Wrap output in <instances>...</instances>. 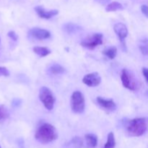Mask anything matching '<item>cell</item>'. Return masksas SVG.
Returning a JSON list of instances; mask_svg holds the SVG:
<instances>
[{
    "mask_svg": "<svg viewBox=\"0 0 148 148\" xmlns=\"http://www.w3.org/2000/svg\"><path fill=\"white\" fill-rule=\"evenodd\" d=\"M147 119L135 118L126 120L124 127L127 134L132 137H140L147 131Z\"/></svg>",
    "mask_w": 148,
    "mask_h": 148,
    "instance_id": "6da1fadb",
    "label": "cell"
},
{
    "mask_svg": "<svg viewBox=\"0 0 148 148\" xmlns=\"http://www.w3.org/2000/svg\"><path fill=\"white\" fill-rule=\"evenodd\" d=\"M58 137L57 131L53 125L48 123L39 127L35 134V138L42 144H48L54 141Z\"/></svg>",
    "mask_w": 148,
    "mask_h": 148,
    "instance_id": "7a4b0ae2",
    "label": "cell"
},
{
    "mask_svg": "<svg viewBox=\"0 0 148 148\" xmlns=\"http://www.w3.org/2000/svg\"><path fill=\"white\" fill-rule=\"evenodd\" d=\"M123 86L132 91H137L140 88V82L134 74L127 69H123L121 75Z\"/></svg>",
    "mask_w": 148,
    "mask_h": 148,
    "instance_id": "3957f363",
    "label": "cell"
},
{
    "mask_svg": "<svg viewBox=\"0 0 148 148\" xmlns=\"http://www.w3.org/2000/svg\"><path fill=\"white\" fill-rule=\"evenodd\" d=\"M39 98L45 108L49 111H51L55 103V98L51 90L47 87L43 86L39 90Z\"/></svg>",
    "mask_w": 148,
    "mask_h": 148,
    "instance_id": "277c9868",
    "label": "cell"
},
{
    "mask_svg": "<svg viewBox=\"0 0 148 148\" xmlns=\"http://www.w3.org/2000/svg\"><path fill=\"white\" fill-rule=\"evenodd\" d=\"M71 108L75 114H82L85 110V103L84 95L80 91H75L70 100Z\"/></svg>",
    "mask_w": 148,
    "mask_h": 148,
    "instance_id": "5b68a950",
    "label": "cell"
},
{
    "mask_svg": "<svg viewBox=\"0 0 148 148\" xmlns=\"http://www.w3.org/2000/svg\"><path fill=\"white\" fill-rule=\"evenodd\" d=\"M103 43V34L100 33H93L91 36L86 38L81 42L82 47L88 49H93Z\"/></svg>",
    "mask_w": 148,
    "mask_h": 148,
    "instance_id": "8992f818",
    "label": "cell"
},
{
    "mask_svg": "<svg viewBox=\"0 0 148 148\" xmlns=\"http://www.w3.org/2000/svg\"><path fill=\"white\" fill-rule=\"evenodd\" d=\"M114 30L116 36H118L119 39L121 41L122 46L126 49V43L124 40H125V38L128 36V30H127V26L121 23H116L114 25Z\"/></svg>",
    "mask_w": 148,
    "mask_h": 148,
    "instance_id": "52a82bcc",
    "label": "cell"
},
{
    "mask_svg": "<svg viewBox=\"0 0 148 148\" xmlns=\"http://www.w3.org/2000/svg\"><path fill=\"white\" fill-rule=\"evenodd\" d=\"M82 82L89 87H96L101 84V77L98 72H92L82 78Z\"/></svg>",
    "mask_w": 148,
    "mask_h": 148,
    "instance_id": "ba28073f",
    "label": "cell"
},
{
    "mask_svg": "<svg viewBox=\"0 0 148 148\" xmlns=\"http://www.w3.org/2000/svg\"><path fill=\"white\" fill-rule=\"evenodd\" d=\"M28 34L37 40H45L49 38L51 36V33L49 30L40 27H33L29 30Z\"/></svg>",
    "mask_w": 148,
    "mask_h": 148,
    "instance_id": "9c48e42d",
    "label": "cell"
},
{
    "mask_svg": "<svg viewBox=\"0 0 148 148\" xmlns=\"http://www.w3.org/2000/svg\"><path fill=\"white\" fill-rule=\"evenodd\" d=\"M35 11L37 13L38 15L43 19H49L52 18L54 16L57 15L59 14V10H46L43 8L41 6H37L35 7Z\"/></svg>",
    "mask_w": 148,
    "mask_h": 148,
    "instance_id": "30bf717a",
    "label": "cell"
},
{
    "mask_svg": "<svg viewBox=\"0 0 148 148\" xmlns=\"http://www.w3.org/2000/svg\"><path fill=\"white\" fill-rule=\"evenodd\" d=\"M97 102L101 108H104L108 111H114L117 108L116 104L111 99H105L102 97H98Z\"/></svg>",
    "mask_w": 148,
    "mask_h": 148,
    "instance_id": "8fae6325",
    "label": "cell"
},
{
    "mask_svg": "<svg viewBox=\"0 0 148 148\" xmlns=\"http://www.w3.org/2000/svg\"><path fill=\"white\" fill-rule=\"evenodd\" d=\"M63 30L65 33H68L69 35H72L80 31V30H82V28L80 26L78 25L75 24V23H68L64 25Z\"/></svg>",
    "mask_w": 148,
    "mask_h": 148,
    "instance_id": "7c38bea8",
    "label": "cell"
},
{
    "mask_svg": "<svg viewBox=\"0 0 148 148\" xmlns=\"http://www.w3.org/2000/svg\"><path fill=\"white\" fill-rule=\"evenodd\" d=\"M86 148H95L98 145V137L94 134H88L85 136Z\"/></svg>",
    "mask_w": 148,
    "mask_h": 148,
    "instance_id": "4fadbf2b",
    "label": "cell"
},
{
    "mask_svg": "<svg viewBox=\"0 0 148 148\" xmlns=\"http://www.w3.org/2000/svg\"><path fill=\"white\" fill-rule=\"evenodd\" d=\"M83 141L79 137H75L64 145V148H82Z\"/></svg>",
    "mask_w": 148,
    "mask_h": 148,
    "instance_id": "5bb4252c",
    "label": "cell"
},
{
    "mask_svg": "<svg viewBox=\"0 0 148 148\" xmlns=\"http://www.w3.org/2000/svg\"><path fill=\"white\" fill-rule=\"evenodd\" d=\"M49 72L52 75H61V74L64 73L66 72V69L62 65L55 63L51 65L50 67L49 68Z\"/></svg>",
    "mask_w": 148,
    "mask_h": 148,
    "instance_id": "9a60e30c",
    "label": "cell"
},
{
    "mask_svg": "<svg viewBox=\"0 0 148 148\" xmlns=\"http://www.w3.org/2000/svg\"><path fill=\"white\" fill-rule=\"evenodd\" d=\"M33 52L40 57H45L51 53V50L46 47L42 46H35L33 48Z\"/></svg>",
    "mask_w": 148,
    "mask_h": 148,
    "instance_id": "2e32d148",
    "label": "cell"
},
{
    "mask_svg": "<svg viewBox=\"0 0 148 148\" xmlns=\"http://www.w3.org/2000/svg\"><path fill=\"white\" fill-rule=\"evenodd\" d=\"M123 9L124 7L121 3L118 2V1H113L106 6V10L107 12H116L118 10H122Z\"/></svg>",
    "mask_w": 148,
    "mask_h": 148,
    "instance_id": "e0dca14e",
    "label": "cell"
},
{
    "mask_svg": "<svg viewBox=\"0 0 148 148\" xmlns=\"http://www.w3.org/2000/svg\"><path fill=\"white\" fill-rule=\"evenodd\" d=\"M103 53L110 59H114L117 55V49L115 46H111L103 51Z\"/></svg>",
    "mask_w": 148,
    "mask_h": 148,
    "instance_id": "ac0fdd59",
    "label": "cell"
},
{
    "mask_svg": "<svg viewBox=\"0 0 148 148\" xmlns=\"http://www.w3.org/2000/svg\"><path fill=\"white\" fill-rule=\"evenodd\" d=\"M10 116V113L7 107L4 105H0V123L4 122Z\"/></svg>",
    "mask_w": 148,
    "mask_h": 148,
    "instance_id": "d6986e66",
    "label": "cell"
},
{
    "mask_svg": "<svg viewBox=\"0 0 148 148\" xmlns=\"http://www.w3.org/2000/svg\"><path fill=\"white\" fill-rule=\"evenodd\" d=\"M116 146L115 137L113 132H110L107 137V141L103 148H114Z\"/></svg>",
    "mask_w": 148,
    "mask_h": 148,
    "instance_id": "ffe728a7",
    "label": "cell"
},
{
    "mask_svg": "<svg viewBox=\"0 0 148 148\" xmlns=\"http://www.w3.org/2000/svg\"><path fill=\"white\" fill-rule=\"evenodd\" d=\"M139 48H140V50L141 51V53L143 55L146 56L148 53V44H147V39H143L140 41V43H139Z\"/></svg>",
    "mask_w": 148,
    "mask_h": 148,
    "instance_id": "44dd1931",
    "label": "cell"
},
{
    "mask_svg": "<svg viewBox=\"0 0 148 148\" xmlns=\"http://www.w3.org/2000/svg\"><path fill=\"white\" fill-rule=\"evenodd\" d=\"M10 71L4 66H0V77H9Z\"/></svg>",
    "mask_w": 148,
    "mask_h": 148,
    "instance_id": "7402d4cb",
    "label": "cell"
},
{
    "mask_svg": "<svg viewBox=\"0 0 148 148\" xmlns=\"http://www.w3.org/2000/svg\"><path fill=\"white\" fill-rule=\"evenodd\" d=\"M7 36L9 38L12 39L14 41H17V39H18V36H17V33L14 31H10L8 33H7Z\"/></svg>",
    "mask_w": 148,
    "mask_h": 148,
    "instance_id": "603a6c76",
    "label": "cell"
},
{
    "mask_svg": "<svg viewBox=\"0 0 148 148\" xmlns=\"http://www.w3.org/2000/svg\"><path fill=\"white\" fill-rule=\"evenodd\" d=\"M141 11L143 14H145L146 17H147L148 16V9H147V6L146 4H143V6L141 7Z\"/></svg>",
    "mask_w": 148,
    "mask_h": 148,
    "instance_id": "cb8c5ba5",
    "label": "cell"
},
{
    "mask_svg": "<svg viewBox=\"0 0 148 148\" xmlns=\"http://www.w3.org/2000/svg\"><path fill=\"white\" fill-rule=\"evenodd\" d=\"M21 103H22L21 100L19 99V98H15V99L13 100L12 105V106L14 107H17L21 104Z\"/></svg>",
    "mask_w": 148,
    "mask_h": 148,
    "instance_id": "d4e9b609",
    "label": "cell"
},
{
    "mask_svg": "<svg viewBox=\"0 0 148 148\" xmlns=\"http://www.w3.org/2000/svg\"><path fill=\"white\" fill-rule=\"evenodd\" d=\"M142 72H143V76H144L145 79V81L147 82V81H148L147 80V75H148L147 69L146 67H143Z\"/></svg>",
    "mask_w": 148,
    "mask_h": 148,
    "instance_id": "484cf974",
    "label": "cell"
},
{
    "mask_svg": "<svg viewBox=\"0 0 148 148\" xmlns=\"http://www.w3.org/2000/svg\"><path fill=\"white\" fill-rule=\"evenodd\" d=\"M95 1L101 5H105V4H108V2H109L110 0H95Z\"/></svg>",
    "mask_w": 148,
    "mask_h": 148,
    "instance_id": "4316f807",
    "label": "cell"
},
{
    "mask_svg": "<svg viewBox=\"0 0 148 148\" xmlns=\"http://www.w3.org/2000/svg\"><path fill=\"white\" fill-rule=\"evenodd\" d=\"M0 42H1V38H0Z\"/></svg>",
    "mask_w": 148,
    "mask_h": 148,
    "instance_id": "83f0119b",
    "label": "cell"
},
{
    "mask_svg": "<svg viewBox=\"0 0 148 148\" xmlns=\"http://www.w3.org/2000/svg\"><path fill=\"white\" fill-rule=\"evenodd\" d=\"M0 148H1V146H0Z\"/></svg>",
    "mask_w": 148,
    "mask_h": 148,
    "instance_id": "f1b7e54d",
    "label": "cell"
}]
</instances>
